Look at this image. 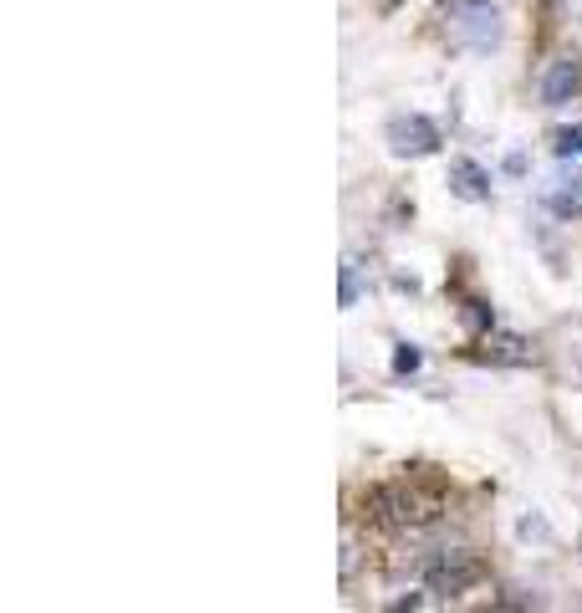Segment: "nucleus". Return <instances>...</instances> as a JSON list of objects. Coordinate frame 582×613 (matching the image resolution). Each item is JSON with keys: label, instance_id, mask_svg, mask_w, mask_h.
<instances>
[{"label": "nucleus", "instance_id": "nucleus-10", "mask_svg": "<svg viewBox=\"0 0 582 613\" xmlns=\"http://www.w3.org/2000/svg\"><path fill=\"white\" fill-rule=\"evenodd\" d=\"M358 292H363V282H358V261L347 256V261H343V307H353V302H358Z\"/></svg>", "mask_w": 582, "mask_h": 613}, {"label": "nucleus", "instance_id": "nucleus-3", "mask_svg": "<svg viewBox=\"0 0 582 613\" xmlns=\"http://www.w3.org/2000/svg\"><path fill=\"white\" fill-rule=\"evenodd\" d=\"M425 582L434 593H465V588L480 582V563H475L470 552H444L440 563H429Z\"/></svg>", "mask_w": 582, "mask_h": 613}, {"label": "nucleus", "instance_id": "nucleus-12", "mask_svg": "<svg viewBox=\"0 0 582 613\" xmlns=\"http://www.w3.org/2000/svg\"><path fill=\"white\" fill-rule=\"evenodd\" d=\"M383 5H394V0H383Z\"/></svg>", "mask_w": 582, "mask_h": 613}, {"label": "nucleus", "instance_id": "nucleus-2", "mask_svg": "<svg viewBox=\"0 0 582 613\" xmlns=\"http://www.w3.org/2000/svg\"><path fill=\"white\" fill-rule=\"evenodd\" d=\"M389 149L398 158H425L440 149V128L425 113H398V118H389Z\"/></svg>", "mask_w": 582, "mask_h": 613}, {"label": "nucleus", "instance_id": "nucleus-11", "mask_svg": "<svg viewBox=\"0 0 582 613\" xmlns=\"http://www.w3.org/2000/svg\"><path fill=\"white\" fill-rule=\"evenodd\" d=\"M470 322H475V328H490V322H496V312H490L486 302H470Z\"/></svg>", "mask_w": 582, "mask_h": 613}, {"label": "nucleus", "instance_id": "nucleus-8", "mask_svg": "<svg viewBox=\"0 0 582 613\" xmlns=\"http://www.w3.org/2000/svg\"><path fill=\"white\" fill-rule=\"evenodd\" d=\"M516 536H521V542H551V527H547V517L526 511V517L516 521Z\"/></svg>", "mask_w": 582, "mask_h": 613}, {"label": "nucleus", "instance_id": "nucleus-7", "mask_svg": "<svg viewBox=\"0 0 582 613\" xmlns=\"http://www.w3.org/2000/svg\"><path fill=\"white\" fill-rule=\"evenodd\" d=\"M419 363H425V353H419L414 343H394V374H398V378L419 374Z\"/></svg>", "mask_w": 582, "mask_h": 613}, {"label": "nucleus", "instance_id": "nucleus-6", "mask_svg": "<svg viewBox=\"0 0 582 613\" xmlns=\"http://www.w3.org/2000/svg\"><path fill=\"white\" fill-rule=\"evenodd\" d=\"M480 358H486V363H506V368H521V363H532V343L516 338V332H496V338H486Z\"/></svg>", "mask_w": 582, "mask_h": 613}, {"label": "nucleus", "instance_id": "nucleus-1", "mask_svg": "<svg viewBox=\"0 0 582 613\" xmlns=\"http://www.w3.org/2000/svg\"><path fill=\"white\" fill-rule=\"evenodd\" d=\"M450 41L465 51H490L501 41L496 0H450Z\"/></svg>", "mask_w": 582, "mask_h": 613}, {"label": "nucleus", "instance_id": "nucleus-4", "mask_svg": "<svg viewBox=\"0 0 582 613\" xmlns=\"http://www.w3.org/2000/svg\"><path fill=\"white\" fill-rule=\"evenodd\" d=\"M582 93V57H557L542 77V103L547 108H567Z\"/></svg>", "mask_w": 582, "mask_h": 613}, {"label": "nucleus", "instance_id": "nucleus-5", "mask_svg": "<svg viewBox=\"0 0 582 613\" xmlns=\"http://www.w3.org/2000/svg\"><path fill=\"white\" fill-rule=\"evenodd\" d=\"M450 194H455V200H470V204H486L490 200V169L475 164V158H455V164H450Z\"/></svg>", "mask_w": 582, "mask_h": 613}, {"label": "nucleus", "instance_id": "nucleus-9", "mask_svg": "<svg viewBox=\"0 0 582 613\" xmlns=\"http://www.w3.org/2000/svg\"><path fill=\"white\" fill-rule=\"evenodd\" d=\"M551 149H557V158L582 154V123H578V128H557V139H551Z\"/></svg>", "mask_w": 582, "mask_h": 613}]
</instances>
